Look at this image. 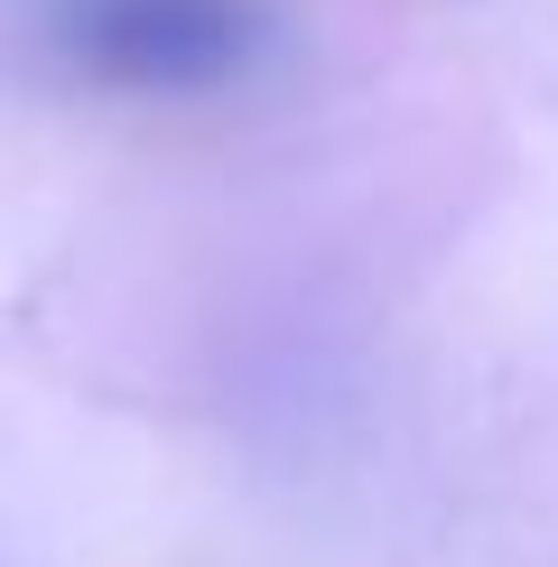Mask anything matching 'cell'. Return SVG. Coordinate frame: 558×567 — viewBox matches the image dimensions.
<instances>
[{"mask_svg":"<svg viewBox=\"0 0 558 567\" xmlns=\"http://www.w3.org/2000/svg\"><path fill=\"white\" fill-rule=\"evenodd\" d=\"M46 56L93 93L131 103H205L270 65L279 19L261 0H46Z\"/></svg>","mask_w":558,"mask_h":567,"instance_id":"1","label":"cell"}]
</instances>
